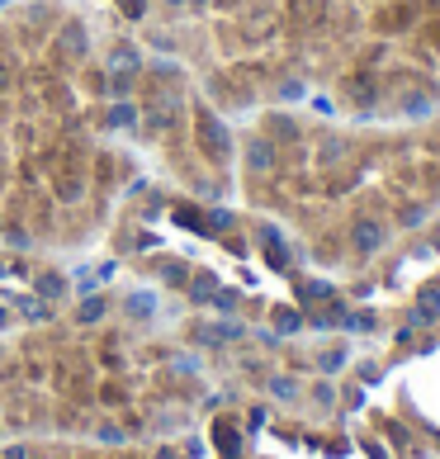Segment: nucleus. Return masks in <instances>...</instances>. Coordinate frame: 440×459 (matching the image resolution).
<instances>
[{"label":"nucleus","mask_w":440,"mask_h":459,"mask_svg":"<svg viewBox=\"0 0 440 459\" xmlns=\"http://www.w3.org/2000/svg\"><path fill=\"white\" fill-rule=\"evenodd\" d=\"M152 308H156V294H133L128 298V313H137V318H147Z\"/></svg>","instance_id":"nucleus-11"},{"label":"nucleus","mask_w":440,"mask_h":459,"mask_svg":"<svg viewBox=\"0 0 440 459\" xmlns=\"http://www.w3.org/2000/svg\"><path fill=\"white\" fill-rule=\"evenodd\" d=\"M218 294V284H213V275H199L194 284H189V303H213Z\"/></svg>","instance_id":"nucleus-9"},{"label":"nucleus","mask_w":440,"mask_h":459,"mask_svg":"<svg viewBox=\"0 0 440 459\" xmlns=\"http://www.w3.org/2000/svg\"><path fill=\"white\" fill-rule=\"evenodd\" d=\"M303 95H308V90H303L298 81H285V85H280V100H303Z\"/></svg>","instance_id":"nucleus-13"},{"label":"nucleus","mask_w":440,"mask_h":459,"mask_svg":"<svg viewBox=\"0 0 440 459\" xmlns=\"http://www.w3.org/2000/svg\"><path fill=\"white\" fill-rule=\"evenodd\" d=\"M194 142H199V152H204L208 162H218V166L232 157V133H228V123H223L218 114H208V109L194 114Z\"/></svg>","instance_id":"nucleus-1"},{"label":"nucleus","mask_w":440,"mask_h":459,"mask_svg":"<svg viewBox=\"0 0 440 459\" xmlns=\"http://www.w3.org/2000/svg\"><path fill=\"white\" fill-rule=\"evenodd\" d=\"M346 365V351H332V355H322V370H341Z\"/></svg>","instance_id":"nucleus-17"},{"label":"nucleus","mask_w":440,"mask_h":459,"mask_svg":"<svg viewBox=\"0 0 440 459\" xmlns=\"http://www.w3.org/2000/svg\"><path fill=\"white\" fill-rule=\"evenodd\" d=\"M421 218H426V209H421V204H416V209H407V214H403V223H407V227H412V223H421Z\"/></svg>","instance_id":"nucleus-18"},{"label":"nucleus","mask_w":440,"mask_h":459,"mask_svg":"<svg viewBox=\"0 0 440 459\" xmlns=\"http://www.w3.org/2000/svg\"><path fill=\"white\" fill-rule=\"evenodd\" d=\"M270 128H275V137H294V123H289L285 114H275V123H270Z\"/></svg>","instance_id":"nucleus-14"},{"label":"nucleus","mask_w":440,"mask_h":459,"mask_svg":"<svg viewBox=\"0 0 440 459\" xmlns=\"http://www.w3.org/2000/svg\"><path fill=\"white\" fill-rule=\"evenodd\" d=\"M384 242H389V232H384V223H374V218H360V223L350 227V246H355L360 256H374Z\"/></svg>","instance_id":"nucleus-2"},{"label":"nucleus","mask_w":440,"mask_h":459,"mask_svg":"<svg viewBox=\"0 0 440 459\" xmlns=\"http://www.w3.org/2000/svg\"><path fill=\"white\" fill-rule=\"evenodd\" d=\"M260 251H265V261H270V270H289V246H285V232L280 227H260Z\"/></svg>","instance_id":"nucleus-3"},{"label":"nucleus","mask_w":440,"mask_h":459,"mask_svg":"<svg viewBox=\"0 0 440 459\" xmlns=\"http://www.w3.org/2000/svg\"><path fill=\"white\" fill-rule=\"evenodd\" d=\"M124 15H142V0H124Z\"/></svg>","instance_id":"nucleus-19"},{"label":"nucleus","mask_w":440,"mask_h":459,"mask_svg":"<svg viewBox=\"0 0 440 459\" xmlns=\"http://www.w3.org/2000/svg\"><path fill=\"white\" fill-rule=\"evenodd\" d=\"M33 289H38L43 298H62V294H67V284H62V275H38V279H33Z\"/></svg>","instance_id":"nucleus-10"},{"label":"nucleus","mask_w":440,"mask_h":459,"mask_svg":"<svg viewBox=\"0 0 440 459\" xmlns=\"http://www.w3.org/2000/svg\"><path fill=\"white\" fill-rule=\"evenodd\" d=\"M109 128H137V105L133 100H114L109 105Z\"/></svg>","instance_id":"nucleus-5"},{"label":"nucleus","mask_w":440,"mask_h":459,"mask_svg":"<svg viewBox=\"0 0 440 459\" xmlns=\"http://www.w3.org/2000/svg\"><path fill=\"white\" fill-rule=\"evenodd\" d=\"M403 109H407V114H431V100H412V95H407Z\"/></svg>","instance_id":"nucleus-15"},{"label":"nucleus","mask_w":440,"mask_h":459,"mask_svg":"<svg viewBox=\"0 0 440 459\" xmlns=\"http://www.w3.org/2000/svg\"><path fill=\"white\" fill-rule=\"evenodd\" d=\"M100 313H104V298H81V313H76L81 322H95Z\"/></svg>","instance_id":"nucleus-12"},{"label":"nucleus","mask_w":440,"mask_h":459,"mask_svg":"<svg viewBox=\"0 0 440 459\" xmlns=\"http://www.w3.org/2000/svg\"><path fill=\"white\" fill-rule=\"evenodd\" d=\"M57 48L81 62V57L90 53V33H85V24H67V28H62V38H57Z\"/></svg>","instance_id":"nucleus-4"},{"label":"nucleus","mask_w":440,"mask_h":459,"mask_svg":"<svg viewBox=\"0 0 440 459\" xmlns=\"http://www.w3.org/2000/svg\"><path fill=\"white\" fill-rule=\"evenodd\" d=\"M246 157H251V171H270V166H275V142H270V137H256Z\"/></svg>","instance_id":"nucleus-6"},{"label":"nucleus","mask_w":440,"mask_h":459,"mask_svg":"<svg viewBox=\"0 0 440 459\" xmlns=\"http://www.w3.org/2000/svg\"><path fill=\"white\" fill-rule=\"evenodd\" d=\"M298 327H303L298 313H280V331H298Z\"/></svg>","instance_id":"nucleus-16"},{"label":"nucleus","mask_w":440,"mask_h":459,"mask_svg":"<svg viewBox=\"0 0 440 459\" xmlns=\"http://www.w3.org/2000/svg\"><path fill=\"white\" fill-rule=\"evenodd\" d=\"M109 71H128V76H137V53H133L128 43H119V48L109 53Z\"/></svg>","instance_id":"nucleus-7"},{"label":"nucleus","mask_w":440,"mask_h":459,"mask_svg":"<svg viewBox=\"0 0 440 459\" xmlns=\"http://www.w3.org/2000/svg\"><path fill=\"white\" fill-rule=\"evenodd\" d=\"M332 294H337V289H332L327 279H303V284H298V298H303V303H322V298H332Z\"/></svg>","instance_id":"nucleus-8"}]
</instances>
